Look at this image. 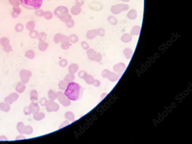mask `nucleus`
I'll return each mask as SVG.
<instances>
[{
    "mask_svg": "<svg viewBox=\"0 0 192 144\" xmlns=\"http://www.w3.org/2000/svg\"><path fill=\"white\" fill-rule=\"evenodd\" d=\"M64 93L70 100L75 102L82 98L83 89L79 84L73 81L69 83Z\"/></svg>",
    "mask_w": 192,
    "mask_h": 144,
    "instance_id": "f257e3e1",
    "label": "nucleus"
},
{
    "mask_svg": "<svg viewBox=\"0 0 192 144\" xmlns=\"http://www.w3.org/2000/svg\"><path fill=\"white\" fill-rule=\"evenodd\" d=\"M21 4L25 8L29 10L40 9L42 5L43 0H20Z\"/></svg>",
    "mask_w": 192,
    "mask_h": 144,
    "instance_id": "f03ea898",
    "label": "nucleus"
},
{
    "mask_svg": "<svg viewBox=\"0 0 192 144\" xmlns=\"http://www.w3.org/2000/svg\"><path fill=\"white\" fill-rule=\"evenodd\" d=\"M88 59L95 62H100L102 59V55L101 53L96 52L92 48H89L86 51Z\"/></svg>",
    "mask_w": 192,
    "mask_h": 144,
    "instance_id": "7ed1b4c3",
    "label": "nucleus"
},
{
    "mask_svg": "<svg viewBox=\"0 0 192 144\" xmlns=\"http://www.w3.org/2000/svg\"><path fill=\"white\" fill-rule=\"evenodd\" d=\"M130 8L128 5L126 3H119L113 5L111 7V11L113 14L118 15L121 12L128 10Z\"/></svg>",
    "mask_w": 192,
    "mask_h": 144,
    "instance_id": "20e7f679",
    "label": "nucleus"
},
{
    "mask_svg": "<svg viewBox=\"0 0 192 144\" xmlns=\"http://www.w3.org/2000/svg\"><path fill=\"white\" fill-rule=\"evenodd\" d=\"M69 13L68 8L63 5L58 6L54 11V15L60 20Z\"/></svg>",
    "mask_w": 192,
    "mask_h": 144,
    "instance_id": "39448f33",
    "label": "nucleus"
},
{
    "mask_svg": "<svg viewBox=\"0 0 192 144\" xmlns=\"http://www.w3.org/2000/svg\"><path fill=\"white\" fill-rule=\"evenodd\" d=\"M57 99L61 105L64 107H67L71 105V100L65 95L64 93L62 91L57 92Z\"/></svg>",
    "mask_w": 192,
    "mask_h": 144,
    "instance_id": "423d86ee",
    "label": "nucleus"
},
{
    "mask_svg": "<svg viewBox=\"0 0 192 144\" xmlns=\"http://www.w3.org/2000/svg\"><path fill=\"white\" fill-rule=\"evenodd\" d=\"M32 75V72L30 71H27L26 70H22L20 72L21 81L23 84H26L28 83Z\"/></svg>",
    "mask_w": 192,
    "mask_h": 144,
    "instance_id": "0eeeda50",
    "label": "nucleus"
},
{
    "mask_svg": "<svg viewBox=\"0 0 192 144\" xmlns=\"http://www.w3.org/2000/svg\"><path fill=\"white\" fill-rule=\"evenodd\" d=\"M59 105L53 100L48 101L46 106V110L48 112H56L59 109Z\"/></svg>",
    "mask_w": 192,
    "mask_h": 144,
    "instance_id": "6e6552de",
    "label": "nucleus"
},
{
    "mask_svg": "<svg viewBox=\"0 0 192 144\" xmlns=\"http://www.w3.org/2000/svg\"><path fill=\"white\" fill-rule=\"evenodd\" d=\"M19 97V95L16 93H11L9 96L5 98V102L9 104H12L13 102L17 101Z\"/></svg>",
    "mask_w": 192,
    "mask_h": 144,
    "instance_id": "1a4fd4ad",
    "label": "nucleus"
},
{
    "mask_svg": "<svg viewBox=\"0 0 192 144\" xmlns=\"http://www.w3.org/2000/svg\"><path fill=\"white\" fill-rule=\"evenodd\" d=\"M29 108L32 113L35 114L38 113L40 111V108L38 104L36 103L32 102L29 105Z\"/></svg>",
    "mask_w": 192,
    "mask_h": 144,
    "instance_id": "9d476101",
    "label": "nucleus"
},
{
    "mask_svg": "<svg viewBox=\"0 0 192 144\" xmlns=\"http://www.w3.org/2000/svg\"><path fill=\"white\" fill-rule=\"evenodd\" d=\"M97 36V30L95 29L90 30L87 32L86 34V37L89 40L94 39Z\"/></svg>",
    "mask_w": 192,
    "mask_h": 144,
    "instance_id": "9b49d317",
    "label": "nucleus"
},
{
    "mask_svg": "<svg viewBox=\"0 0 192 144\" xmlns=\"http://www.w3.org/2000/svg\"><path fill=\"white\" fill-rule=\"evenodd\" d=\"M71 13L73 15H77L80 14L82 11L81 7L77 6V5H74L71 9Z\"/></svg>",
    "mask_w": 192,
    "mask_h": 144,
    "instance_id": "f8f14e48",
    "label": "nucleus"
},
{
    "mask_svg": "<svg viewBox=\"0 0 192 144\" xmlns=\"http://www.w3.org/2000/svg\"><path fill=\"white\" fill-rule=\"evenodd\" d=\"M137 12L135 9H132L130 10L127 13V17L131 20H135L137 18Z\"/></svg>",
    "mask_w": 192,
    "mask_h": 144,
    "instance_id": "ddd939ff",
    "label": "nucleus"
},
{
    "mask_svg": "<svg viewBox=\"0 0 192 144\" xmlns=\"http://www.w3.org/2000/svg\"><path fill=\"white\" fill-rule=\"evenodd\" d=\"M10 107L9 104L6 102L0 103V109L1 111L7 112L10 111Z\"/></svg>",
    "mask_w": 192,
    "mask_h": 144,
    "instance_id": "4468645a",
    "label": "nucleus"
},
{
    "mask_svg": "<svg viewBox=\"0 0 192 144\" xmlns=\"http://www.w3.org/2000/svg\"><path fill=\"white\" fill-rule=\"evenodd\" d=\"M65 117L67 120L70 122H74L76 120L75 116L74 113L70 111H68L65 113Z\"/></svg>",
    "mask_w": 192,
    "mask_h": 144,
    "instance_id": "2eb2a0df",
    "label": "nucleus"
},
{
    "mask_svg": "<svg viewBox=\"0 0 192 144\" xmlns=\"http://www.w3.org/2000/svg\"><path fill=\"white\" fill-rule=\"evenodd\" d=\"M79 70V67L78 65L76 64H72L69 66L68 71L69 73L75 74L78 72Z\"/></svg>",
    "mask_w": 192,
    "mask_h": 144,
    "instance_id": "dca6fc26",
    "label": "nucleus"
},
{
    "mask_svg": "<svg viewBox=\"0 0 192 144\" xmlns=\"http://www.w3.org/2000/svg\"><path fill=\"white\" fill-rule=\"evenodd\" d=\"M38 93L36 90H32L30 92V99L32 102H35L38 99Z\"/></svg>",
    "mask_w": 192,
    "mask_h": 144,
    "instance_id": "f3484780",
    "label": "nucleus"
},
{
    "mask_svg": "<svg viewBox=\"0 0 192 144\" xmlns=\"http://www.w3.org/2000/svg\"><path fill=\"white\" fill-rule=\"evenodd\" d=\"M121 40L123 42L128 43L130 42L132 40V37L129 34H124L121 36Z\"/></svg>",
    "mask_w": 192,
    "mask_h": 144,
    "instance_id": "a211bd4d",
    "label": "nucleus"
},
{
    "mask_svg": "<svg viewBox=\"0 0 192 144\" xmlns=\"http://www.w3.org/2000/svg\"><path fill=\"white\" fill-rule=\"evenodd\" d=\"M141 27L139 26H135L132 28L130 35L132 36H138L140 32Z\"/></svg>",
    "mask_w": 192,
    "mask_h": 144,
    "instance_id": "6ab92c4d",
    "label": "nucleus"
},
{
    "mask_svg": "<svg viewBox=\"0 0 192 144\" xmlns=\"http://www.w3.org/2000/svg\"><path fill=\"white\" fill-rule=\"evenodd\" d=\"M125 68V66L123 63H119L116 64L114 67V70L116 72L119 73L122 72Z\"/></svg>",
    "mask_w": 192,
    "mask_h": 144,
    "instance_id": "aec40b11",
    "label": "nucleus"
},
{
    "mask_svg": "<svg viewBox=\"0 0 192 144\" xmlns=\"http://www.w3.org/2000/svg\"><path fill=\"white\" fill-rule=\"evenodd\" d=\"M75 78L76 77L74 74L69 73L65 76L64 80L69 83L71 82H73L75 79Z\"/></svg>",
    "mask_w": 192,
    "mask_h": 144,
    "instance_id": "412c9836",
    "label": "nucleus"
},
{
    "mask_svg": "<svg viewBox=\"0 0 192 144\" xmlns=\"http://www.w3.org/2000/svg\"><path fill=\"white\" fill-rule=\"evenodd\" d=\"M48 97L50 100L54 101L57 99V92L52 89L49 90L48 92Z\"/></svg>",
    "mask_w": 192,
    "mask_h": 144,
    "instance_id": "4be33fe9",
    "label": "nucleus"
},
{
    "mask_svg": "<svg viewBox=\"0 0 192 144\" xmlns=\"http://www.w3.org/2000/svg\"><path fill=\"white\" fill-rule=\"evenodd\" d=\"M49 45L47 43L45 42H40L38 45V48L40 51L44 52L48 48Z\"/></svg>",
    "mask_w": 192,
    "mask_h": 144,
    "instance_id": "5701e85b",
    "label": "nucleus"
},
{
    "mask_svg": "<svg viewBox=\"0 0 192 144\" xmlns=\"http://www.w3.org/2000/svg\"><path fill=\"white\" fill-rule=\"evenodd\" d=\"M45 116V113H42V112H39L38 113H36L34 114L33 115L34 118L36 120L38 121H40L42 120L44 118Z\"/></svg>",
    "mask_w": 192,
    "mask_h": 144,
    "instance_id": "b1692460",
    "label": "nucleus"
},
{
    "mask_svg": "<svg viewBox=\"0 0 192 144\" xmlns=\"http://www.w3.org/2000/svg\"><path fill=\"white\" fill-rule=\"evenodd\" d=\"M26 89V86L24 84L19 83L15 87V90L16 92L19 93H22L24 92Z\"/></svg>",
    "mask_w": 192,
    "mask_h": 144,
    "instance_id": "393cba45",
    "label": "nucleus"
},
{
    "mask_svg": "<svg viewBox=\"0 0 192 144\" xmlns=\"http://www.w3.org/2000/svg\"><path fill=\"white\" fill-rule=\"evenodd\" d=\"M124 54L127 59H130L133 55V51L131 48H126L123 50Z\"/></svg>",
    "mask_w": 192,
    "mask_h": 144,
    "instance_id": "a878e982",
    "label": "nucleus"
},
{
    "mask_svg": "<svg viewBox=\"0 0 192 144\" xmlns=\"http://www.w3.org/2000/svg\"><path fill=\"white\" fill-rule=\"evenodd\" d=\"M70 47V45L69 39V38L62 42L61 48L63 50H67Z\"/></svg>",
    "mask_w": 192,
    "mask_h": 144,
    "instance_id": "bb28decb",
    "label": "nucleus"
},
{
    "mask_svg": "<svg viewBox=\"0 0 192 144\" xmlns=\"http://www.w3.org/2000/svg\"><path fill=\"white\" fill-rule=\"evenodd\" d=\"M25 126L24 124V123L22 122H19L18 123L17 126V130L20 134L21 135H23L24 134V131Z\"/></svg>",
    "mask_w": 192,
    "mask_h": 144,
    "instance_id": "cd10ccee",
    "label": "nucleus"
},
{
    "mask_svg": "<svg viewBox=\"0 0 192 144\" xmlns=\"http://www.w3.org/2000/svg\"><path fill=\"white\" fill-rule=\"evenodd\" d=\"M108 21L110 24L113 26H116L118 24V20L113 15L109 16L107 18Z\"/></svg>",
    "mask_w": 192,
    "mask_h": 144,
    "instance_id": "c85d7f7f",
    "label": "nucleus"
},
{
    "mask_svg": "<svg viewBox=\"0 0 192 144\" xmlns=\"http://www.w3.org/2000/svg\"><path fill=\"white\" fill-rule=\"evenodd\" d=\"M64 34L61 33H57L55 34L53 37V41L55 43H58L61 42L64 36Z\"/></svg>",
    "mask_w": 192,
    "mask_h": 144,
    "instance_id": "c756f323",
    "label": "nucleus"
},
{
    "mask_svg": "<svg viewBox=\"0 0 192 144\" xmlns=\"http://www.w3.org/2000/svg\"><path fill=\"white\" fill-rule=\"evenodd\" d=\"M36 27V24L33 20H31L27 22L26 24V28L29 31H31L34 30Z\"/></svg>",
    "mask_w": 192,
    "mask_h": 144,
    "instance_id": "7c9ffc66",
    "label": "nucleus"
},
{
    "mask_svg": "<svg viewBox=\"0 0 192 144\" xmlns=\"http://www.w3.org/2000/svg\"><path fill=\"white\" fill-rule=\"evenodd\" d=\"M117 75H116L115 73L114 72H109L107 75V77L109 80H110L111 81H115L116 80L117 78Z\"/></svg>",
    "mask_w": 192,
    "mask_h": 144,
    "instance_id": "2f4dec72",
    "label": "nucleus"
},
{
    "mask_svg": "<svg viewBox=\"0 0 192 144\" xmlns=\"http://www.w3.org/2000/svg\"><path fill=\"white\" fill-rule=\"evenodd\" d=\"M69 83L64 80H62L60 81L59 83L58 84V88L60 90L63 91H65L66 88L68 86Z\"/></svg>",
    "mask_w": 192,
    "mask_h": 144,
    "instance_id": "473e14b6",
    "label": "nucleus"
},
{
    "mask_svg": "<svg viewBox=\"0 0 192 144\" xmlns=\"http://www.w3.org/2000/svg\"><path fill=\"white\" fill-rule=\"evenodd\" d=\"M38 39L39 42H45V41L47 39V35L44 32H40V33L38 34Z\"/></svg>",
    "mask_w": 192,
    "mask_h": 144,
    "instance_id": "72a5a7b5",
    "label": "nucleus"
},
{
    "mask_svg": "<svg viewBox=\"0 0 192 144\" xmlns=\"http://www.w3.org/2000/svg\"><path fill=\"white\" fill-rule=\"evenodd\" d=\"M84 80L87 84L88 85H93L95 79L92 76L88 74Z\"/></svg>",
    "mask_w": 192,
    "mask_h": 144,
    "instance_id": "f704fd0d",
    "label": "nucleus"
},
{
    "mask_svg": "<svg viewBox=\"0 0 192 144\" xmlns=\"http://www.w3.org/2000/svg\"><path fill=\"white\" fill-rule=\"evenodd\" d=\"M70 42L75 43H77L78 41V37L76 34H71L69 37Z\"/></svg>",
    "mask_w": 192,
    "mask_h": 144,
    "instance_id": "c9c22d12",
    "label": "nucleus"
},
{
    "mask_svg": "<svg viewBox=\"0 0 192 144\" xmlns=\"http://www.w3.org/2000/svg\"><path fill=\"white\" fill-rule=\"evenodd\" d=\"M0 43L3 48L9 45V40L6 37L2 38L0 40Z\"/></svg>",
    "mask_w": 192,
    "mask_h": 144,
    "instance_id": "e433bc0d",
    "label": "nucleus"
},
{
    "mask_svg": "<svg viewBox=\"0 0 192 144\" xmlns=\"http://www.w3.org/2000/svg\"><path fill=\"white\" fill-rule=\"evenodd\" d=\"M25 56L30 59H34L35 57V53L32 50H27L25 53Z\"/></svg>",
    "mask_w": 192,
    "mask_h": 144,
    "instance_id": "4c0bfd02",
    "label": "nucleus"
},
{
    "mask_svg": "<svg viewBox=\"0 0 192 144\" xmlns=\"http://www.w3.org/2000/svg\"><path fill=\"white\" fill-rule=\"evenodd\" d=\"M13 11L12 13V16L13 18H17L21 12V10L20 8H14Z\"/></svg>",
    "mask_w": 192,
    "mask_h": 144,
    "instance_id": "58836bf2",
    "label": "nucleus"
},
{
    "mask_svg": "<svg viewBox=\"0 0 192 144\" xmlns=\"http://www.w3.org/2000/svg\"><path fill=\"white\" fill-rule=\"evenodd\" d=\"M72 19V16L69 13L65 15L64 17L60 19V20L61 21L65 23H68Z\"/></svg>",
    "mask_w": 192,
    "mask_h": 144,
    "instance_id": "ea45409f",
    "label": "nucleus"
},
{
    "mask_svg": "<svg viewBox=\"0 0 192 144\" xmlns=\"http://www.w3.org/2000/svg\"><path fill=\"white\" fill-rule=\"evenodd\" d=\"M33 132V129L32 127L31 126H27L25 128L24 133L27 135H31Z\"/></svg>",
    "mask_w": 192,
    "mask_h": 144,
    "instance_id": "a19ab883",
    "label": "nucleus"
},
{
    "mask_svg": "<svg viewBox=\"0 0 192 144\" xmlns=\"http://www.w3.org/2000/svg\"><path fill=\"white\" fill-rule=\"evenodd\" d=\"M44 17L46 19L49 20L51 19L53 17V15L51 11H46L44 12Z\"/></svg>",
    "mask_w": 192,
    "mask_h": 144,
    "instance_id": "79ce46f5",
    "label": "nucleus"
},
{
    "mask_svg": "<svg viewBox=\"0 0 192 144\" xmlns=\"http://www.w3.org/2000/svg\"><path fill=\"white\" fill-rule=\"evenodd\" d=\"M88 73L84 71H81L78 73V75L79 78L82 79H85L87 76Z\"/></svg>",
    "mask_w": 192,
    "mask_h": 144,
    "instance_id": "37998d69",
    "label": "nucleus"
},
{
    "mask_svg": "<svg viewBox=\"0 0 192 144\" xmlns=\"http://www.w3.org/2000/svg\"><path fill=\"white\" fill-rule=\"evenodd\" d=\"M24 25L21 23L17 24L15 26V31L17 32H21L24 30Z\"/></svg>",
    "mask_w": 192,
    "mask_h": 144,
    "instance_id": "c03bdc74",
    "label": "nucleus"
},
{
    "mask_svg": "<svg viewBox=\"0 0 192 144\" xmlns=\"http://www.w3.org/2000/svg\"><path fill=\"white\" fill-rule=\"evenodd\" d=\"M38 31L34 30L31 31L30 32V34H29L30 37L31 38H33V39L37 38L38 37Z\"/></svg>",
    "mask_w": 192,
    "mask_h": 144,
    "instance_id": "a18cd8bd",
    "label": "nucleus"
},
{
    "mask_svg": "<svg viewBox=\"0 0 192 144\" xmlns=\"http://www.w3.org/2000/svg\"><path fill=\"white\" fill-rule=\"evenodd\" d=\"M97 35L99 36L103 37L105 35V31L104 29L102 28H99L97 30Z\"/></svg>",
    "mask_w": 192,
    "mask_h": 144,
    "instance_id": "49530a36",
    "label": "nucleus"
},
{
    "mask_svg": "<svg viewBox=\"0 0 192 144\" xmlns=\"http://www.w3.org/2000/svg\"><path fill=\"white\" fill-rule=\"evenodd\" d=\"M44 12L43 10L41 9H37L35 11V14L36 16H38V17H41L44 15Z\"/></svg>",
    "mask_w": 192,
    "mask_h": 144,
    "instance_id": "de8ad7c7",
    "label": "nucleus"
},
{
    "mask_svg": "<svg viewBox=\"0 0 192 144\" xmlns=\"http://www.w3.org/2000/svg\"><path fill=\"white\" fill-rule=\"evenodd\" d=\"M68 61L65 59H62L60 60L59 62V65L62 67H66L68 65Z\"/></svg>",
    "mask_w": 192,
    "mask_h": 144,
    "instance_id": "09e8293b",
    "label": "nucleus"
},
{
    "mask_svg": "<svg viewBox=\"0 0 192 144\" xmlns=\"http://www.w3.org/2000/svg\"><path fill=\"white\" fill-rule=\"evenodd\" d=\"M81 47L85 50H87L90 48L89 44L86 41H82L81 43Z\"/></svg>",
    "mask_w": 192,
    "mask_h": 144,
    "instance_id": "8fccbe9b",
    "label": "nucleus"
},
{
    "mask_svg": "<svg viewBox=\"0 0 192 144\" xmlns=\"http://www.w3.org/2000/svg\"><path fill=\"white\" fill-rule=\"evenodd\" d=\"M48 100L47 98L43 97L41 98L40 100V104L42 107H45L46 106L47 104Z\"/></svg>",
    "mask_w": 192,
    "mask_h": 144,
    "instance_id": "3c124183",
    "label": "nucleus"
},
{
    "mask_svg": "<svg viewBox=\"0 0 192 144\" xmlns=\"http://www.w3.org/2000/svg\"><path fill=\"white\" fill-rule=\"evenodd\" d=\"M66 27L69 28H71L74 27L75 26V22L73 19H72L69 22L65 23Z\"/></svg>",
    "mask_w": 192,
    "mask_h": 144,
    "instance_id": "603ef678",
    "label": "nucleus"
},
{
    "mask_svg": "<svg viewBox=\"0 0 192 144\" xmlns=\"http://www.w3.org/2000/svg\"><path fill=\"white\" fill-rule=\"evenodd\" d=\"M76 5L81 7L85 3L84 0H76L75 1Z\"/></svg>",
    "mask_w": 192,
    "mask_h": 144,
    "instance_id": "864d4df0",
    "label": "nucleus"
},
{
    "mask_svg": "<svg viewBox=\"0 0 192 144\" xmlns=\"http://www.w3.org/2000/svg\"><path fill=\"white\" fill-rule=\"evenodd\" d=\"M70 124V123L69 121H68V120H65V121L63 122L59 126V128L60 129V128H62L63 127H65V126L68 125H69Z\"/></svg>",
    "mask_w": 192,
    "mask_h": 144,
    "instance_id": "5fc2aeb1",
    "label": "nucleus"
},
{
    "mask_svg": "<svg viewBox=\"0 0 192 144\" xmlns=\"http://www.w3.org/2000/svg\"><path fill=\"white\" fill-rule=\"evenodd\" d=\"M24 113L26 115H29L31 114V110L29 108V107H25L24 109Z\"/></svg>",
    "mask_w": 192,
    "mask_h": 144,
    "instance_id": "6e6d98bb",
    "label": "nucleus"
},
{
    "mask_svg": "<svg viewBox=\"0 0 192 144\" xmlns=\"http://www.w3.org/2000/svg\"><path fill=\"white\" fill-rule=\"evenodd\" d=\"M93 85L94 86L97 87H98L101 85V83H100V81L99 80H95Z\"/></svg>",
    "mask_w": 192,
    "mask_h": 144,
    "instance_id": "4d7b16f0",
    "label": "nucleus"
},
{
    "mask_svg": "<svg viewBox=\"0 0 192 144\" xmlns=\"http://www.w3.org/2000/svg\"><path fill=\"white\" fill-rule=\"evenodd\" d=\"M110 71H109L108 70L105 69L103 70V71L102 72V76L103 77V78H106L107 77V75L108 73Z\"/></svg>",
    "mask_w": 192,
    "mask_h": 144,
    "instance_id": "13d9d810",
    "label": "nucleus"
},
{
    "mask_svg": "<svg viewBox=\"0 0 192 144\" xmlns=\"http://www.w3.org/2000/svg\"><path fill=\"white\" fill-rule=\"evenodd\" d=\"M3 50L6 52L9 53L12 50V47L9 45V46H7L5 48H3Z\"/></svg>",
    "mask_w": 192,
    "mask_h": 144,
    "instance_id": "bf43d9fd",
    "label": "nucleus"
},
{
    "mask_svg": "<svg viewBox=\"0 0 192 144\" xmlns=\"http://www.w3.org/2000/svg\"><path fill=\"white\" fill-rule=\"evenodd\" d=\"M8 139L6 137L4 136H1L0 137V141H7Z\"/></svg>",
    "mask_w": 192,
    "mask_h": 144,
    "instance_id": "052dcab7",
    "label": "nucleus"
},
{
    "mask_svg": "<svg viewBox=\"0 0 192 144\" xmlns=\"http://www.w3.org/2000/svg\"><path fill=\"white\" fill-rule=\"evenodd\" d=\"M26 139V138L24 136L21 135L17 137L16 138V140H23V139Z\"/></svg>",
    "mask_w": 192,
    "mask_h": 144,
    "instance_id": "680f3d73",
    "label": "nucleus"
},
{
    "mask_svg": "<svg viewBox=\"0 0 192 144\" xmlns=\"http://www.w3.org/2000/svg\"><path fill=\"white\" fill-rule=\"evenodd\" d=\"M107 94V93H103V94H102V95H101V99H103L104 98V97L106 96Z\"/></svg>",
    "mask_w": 192,
    "mask_h": 144,
    "instance_id": "e2e57ef3",
    "label": "nucleus"
},
{
    "mask_svg": "<svg viewBox=\"0 0 192 144\" xmlns=\"http://www.w3.org/2000/svg\"><path fill=\"white\" fill-rule=\"evenodd\" d=\"M121 0L122 2H128L130 1V0Z\"/></svg>",
    "mask_w": 192,
    "mask_h": 144,
    "instance_id": "0e129e2a",
    "label": "nucleus"
},
{
    "mask_svg": "<svg viewBox=\"0 0 192 144\" xmlns=\"http://www.w3.org/2000/svg\"><path fill=\"white\" fill-rule=\"evenodd\" d=\"M48 0V1H50V0Z\"/></svg>",
    "mask_w": 192,
    "mask_h": 144,
    "instance_id": "69168bd1",
    "label": "nucleus"
}]
</instances>
